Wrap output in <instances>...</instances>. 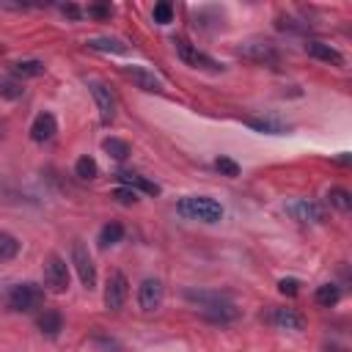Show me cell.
I'll list each match as a JSON object with an SVG mask.
<instances>
[{
    "instance_id": "cell-34",
    "label": "cell",
    "mask_w": 352,
    "mask_h": 352,
    "mask_svg": "<svg viewBox=\"0 0 352 352\" xmlns=\"http://www.w3.org/2000/svg\"><path fill=\"white\" fill-rule=\"evenodd\" d=\"M324 352H346V349L338 346V344H330V346H324Z\"/></svg>"
},
{
    "instance_id": "cell-33",
    "label": "cell",
    "mask_w": 352,
    "mask_h": 352,
    "mask_svg": "<svg viewBox=\"0 0 352 352\" xmlns=\"http://www.w3.org/2000/svg\"><path fill=\"white\" fill-rule=\"evenodd\" d=\"M63 14H69L72 19H80V16H82V11H80L77 6H63Z\"/></svg>"
},
{
    "instance_id": "cell-13",
    "label": "cell",
    "mask_w": 352,
    "mask_h": 352,
    "mask_svg": "<svg viewBox=\"0 0 352 352\" xmlns=\"http://www.w3.org/2000/svg\"><path fill=\"white\" fill-rule=\"evenodd\" d=\"M270 324H275L278 330H302L305 327V316L300 314V311H294V308H272L270 311Z\"/></svg>"
},
{
    "instance_id": "cell-28",
    "label": "cell",
    "mask_w": 352,
    "mask_h": 352,
    "mask_svg": "<svg viewBox=\"0 0 352 352\" xmlns=\"http://www.w3.org/2000/svg\"><path fill=\"white\" fill-rule=\"evenodd\" d=\"M214 168H217L223 176H239V165H236L234 160H228V157H217V160H214Z\"/></svg>"
},
{
    "instance_id": "cell-27",
    "label": "cell",
    "mask_w": 352,
    "mask_h": 352,
    "mask_svg": "<svg viewBox=\"0 0 352 352\" xmlns=\"http://www.w3.org/2000/svg\"><path fill=\"white\" fill-rule=\"evenodd\" d=\"M151 14H154V22H157V25H168V22L173 19V8H170V3H157Z\"/></svg>"
},
{
    "instance_id": "cell-12",
    "label": "cell",
    "mask_w": 352,
    "mask_h": 352,
    "mask_svg": "<svg viewBox=\"0 0 352 352\" xmlns=\"http://www.w3.org/2000/svg\"><path fill=\"white\" fill-rule=\"evenodd\" d=\"M124 72V77H129L140 91H162V80L151 72V69H146V66H124L121 69Z\"/></svg>"
},
{
    "instance_id": "cell-3",
    "label": "cell",
    "mask_w": 352,
    "mask_h": 352,
    "mask_svg": "<svg viewBox=\"0 0 352 352\" xmlns=\"http://www.w3.org/2000/svg\"><path fill=\"white\" fill-rule=\"evenodd\" d=\"M236 55L245 58V60H253V63H264V66H278V63H280V55H278L275 44L267 41V38L242 41V44L236 47Z\"/></svg>"
},
{
    "instance_id": "cell-11",
    "label": "cell",
    "mask_w": 352,
    "mask_h": 352,
    "mask_svg": "<svg viewBox=\"0 0 352 352\" xmlns=\"http://www.w3.org/2000/svg\"><path fill=\"white\" fill-rule=\"evenodd\" d=\"M286 212L300 220V223H322L324 220V209L316 204V201H308V198H297V201H289L286 204Z\"/></svg>"
},
{
    "instance_id": "cell-10",
    "label": "cell",
    "mask_w": 352,
    "mask_h": 352,
    "mask_svg": "<svg viewBox=\"0 0 352 352\" xmlns=\"http://www.w3.org/2000/svg\"><path fill=\"white\" fill-rule=\"evenodd\" d=\"M91 94H94V102H96V107H99L102 124H113V121H116V96H113V91H110L104 82L91 80Z\"/></svg>"
},
{
    "instance_id": "cell-30",
    "label": "cell",
    "mask_w": 352,
    "mask_h": 352,
    "mask_svg": "<svg viewBox=\"0 0 352 352\" xmlns=\"http://www.w3.org/2000/svg\"><path fill=\"white\" fill-rule=\"evenodd\" d=\"M22 94H25V88H22L19 82H11V80L0 82V96H6V99H19Z\"/></svg>"
},
{
    "instance_id": "cell-17",
    "label": "cell",
    "mask_w": 352,
    "mask_h": 352,
    "mask_svg": "<svg viewBox=\"0 0 352 352\" xmlns=\"http://www.w3.org/2000/svg\"><path fill=\"white\" fill-rule=\"evenodd\" d=\"M85 44H88V50H96V52H113V55L126 52V44L121 38H113V36H96V38H88Z\"/></svg>"
},
{
    "instance_id": "cell-14",
    "label": "cell",
    "mask_w": 352,
    "mask_h": 352,
    "mask_svg": "<svg viewBox=\"0 0 352 352\" xmlns=\"http://www.w3.org/2000/svg\"><path fill=\"white\" fill-rule=\"evenodd\" d=\"M55 132H58V121H55L52 113H38V116L33 118V124H30V138H33L36 143L52 140Z\"/></svg>"
},
{
    "instance_id": "cell-29",
    "label": "cell",
    "mask_w": 352,
    "mask_h": 352,
    "mask_svg": "<svg viewBox=\"0 0 352 352\" xmlns=\"http://www.w3.org/2000/svg\"><path fill=\"white\" fill-rule=\"evenodd\" d=\"M113 198H116L118 204H138V198H140V195H138L135 190H129V187H124V184H121V187H116V190H113Z\"/></svg>"
},
{
    "instance_id": "cell-9",
    "label": "cell",
    "mask_w": 352,
    "mask_h": 352,
    "mask_svg": "<svg viewBox=\"0 0 352 352\" xmlns=\"http://www.w3.org/2000/svg\"><path fill=\"white\" fill-rule=\"evenodd\" d=\"M126 294H129V283H126V275L113 270L107 275V283H104V305L110 311H121L124 302H126Z\"/></svg>"
},
{
    "instance_id": "cell-18",
    "label": "cell",
    "mask_w": 352,
    "mask_h": 352,
    "mask_svg": "<svg viewBox=\"0 0 352 352\" xmlns=\"http://www.w3.org/2000/svg\"><path fill=\"white\" fill-rule=\"evenodd\" d=\"M36 324H38V330H41L47 338H58L60 330H63V319H60L58 311H44V314L36 319Z\"/></svg>"
},
{
    "instance_id": "cell-31",
    "label": "cell",
    "mask_w": 352,
    "mask_h": 352,
    "mask_svg": "<svg viewBox=\"0 0 352 352\" xmlns=\"http://www.w3.org/2000/svg\"><path fill=\"white\" fill-rule=\"evenodd\" d=\"M297 286H300V283H297L294 278H283V280H278V292H280V294H286V297H294V294L300 292Z\"/></svg>"
},
{
    "instance_id": "cell-32",
    "label": "cell",
    "mask_w": 352,
    "mask_h": 352,
    "mask_svg": "<svg viewBox=\"0 0 352 352\" xmlns=\"http://www.w3.org/2000/svg\"><path fill=\"white\" fill-rule=\"evenodd\" d=\"M88 14H94V16H110L113 14V6H91Z\"/></svg>"
},
{
    "instance_id": "cell-8",
    "label": "cell",
    "mask_w": 352,
    "mask_h": 352,
    "mask_svg": "<svg viewBox=\"0 0 352 352\" xmlns=\"http://www.w3.org/2000/svg\"><path fill=\"white\" fill-rule=\"evenodd\" d=\"M165 300V286L160 278H143L138 286V305L143 314H154Z\"/></svg>"
},
{
    "instance_id": "cell-4",
    "label": "cell",
    "mask_w": 352,
    "mask_h": 352,
    "mask_svg": "<svg viewBox=\"0 0 352 352\" xmlns=\"http://www.w3.org/2000/svg\"><path fill=\"white\" fill-rule=\"evenodd\" d=\"M173 47H176V55L192 66V69H206V72H223V63H217L214 58H209L206 52H201L195 44H190L184 36H173Z\"/></svg>"
},
{
    "instance_id": "cell-23",
    "label": "cell",
    "mask_w": 352,
    "mask_h": 352,
    "mask_svg": "<svg viewBox=\"0 0 352 352\" xmlns=\"http://www.w3.org/2000/svg\"><path fill=\"white\" fill-rule=\"evenodd\" d=\"M121 236H124V226H121V223H107V226L99 231V248L116 245V242H121Z\"/></svg>"
},
{
    "instance_id": "cell-21",
    "label": "cell",
    "mask_w": 352,
    "mask_h": 352,
    "mask_svg": "<svg viewBox=\"0 0 352 352\" xmlns=\"http://www.w3.org/2000/svg\"><path fill=\"white\" fill-rule=\"evenodd\" d=\"M327 204L333 209H338V212H349L352 209V195H349V190L333 187V190H327Z\"/></svg>"
},
{
    "instance_id": "cell-25",
    "label": "cell",
    "mask_w": 352,
    "mask_h": 352,
    "mask_svg": "<svg viewBox=\"0 0 352 352\" xmlns=\"http://www.w3.org/2000/svg\"><path fill=\"white\" fill-rule=\"evenodd\" d=\"M338 297H341V292H338V286H336V283H322V286L316 289V302H319V305H324V308L336 305V302H338Z\"/></svg>"
},
{
    "instance_id": "cell-7",
    "label": "cell",
    "mask_w": 352,
    "mask_h": 352,
    "mask_svg": "<svg viewBox=\"0 0 352 352\" xmlns=\"http://www.w3.org/2000/svg\"><path fill=\"white\" fill-rule=\"evenodd\" d=\"M44 286L55 294H63L69 289V264L58 253H52L44 261Z\"/></svg>"
},
{
    "instance_id": "cell-1",
    "label": "cell",
    "mask_w": 352,
    "mask_h": 352,
    "mask_svg": "<svg viewBox=\"0 0 352 352\" xmlns=\"http://www.w3.org/2000/svg\"><path fill=\"white\" fill-rule=\"evenodd\" d=\"M184 297H187L190 302H195L198 311H201L206 319H212V322H231V319H236V314H239V311L234 308V302H231L228 297L217 294V292H195V289H187Z\"/></svg>"
},
{
    "instance_id": "cell-2",
    "label": "cell",
    "mask_w": 352,
    "mask_h": 352,
    "mask_svg": "<svg viewBox=\"0 0 352 352\" xmlns=\"http://www.w3.org/2000/svg\"><path fill=\"white\" fill-rule=\"evenodd\" d=\"M179 214L187 220H201V223H217L223 217V206L209 198V195H184L179 201Z\"/></svg>"
},
{
    "instance_id": "cell-22",
    "label": "cell",
    "mask_w": 352,
    "mask_h": 352,
    "mask_svg": "<svg viewBox=\"0 0 352 352\" xmlns=\"http://www.w3.org/2000/svg\"><path fill=\"white\" fill-rule=\"evenodd\" d=\"M102 148H104L107 157H113V160H126V157H129V143L121 140V138H107V140L102 143Z\"/></svg>"
},
{
    "instance_id": "cell-16",
    "label": "cell",
    "mask_w": 352,
    "mask_h": 352,
    "mask_svg": "<svg viewBox=\"0 0 352 352\" xmlns=\"http://www.w3.org/2000/svg\"><path fill=\"white\" fill-rule=\"evenodd\" d=\"M118 176V182L124 184V187H129V190H140V192H146V195H160V184H154V182H148L146 176H140V173H129V170H121V173H116Z\"/></svg>"
},
{
    "instance_id": "cell-19",
    "label": "cell",
    "mask_w": 352,
    "mask_h": 352,
    "mask_svg": "<svg viewBox=\"0 0 352 352\" xmlns=\"http://www.w3.org/2000/svg\"><path fill=\"white\" fill-rule=\"evenodd\" d=\"M44 63L41 60H16L14 66H11V74L14 77H19V80H25V77H38V74H44Z\"/></svg>"
},
{
    "instance_id": "cell-24",
    "label": "cell",
    "mask_w": 352,
    "mask_h": 352,
    "mask_svg": "<svg viewBox=\"0 0 352 352\" xmlns=\"http://www.w3.org/2000/svg\"><path fill=\"white\" fill-rule=\"evenodd\" d=\"M19 253V239L8 231H0V261H8Z\"/></svg>"
},
{
    "instance_id": "cell-20",
    "label": "cell",
    "mask_w": 352,
    "mask_h": 352,
    "mask_svg": "<svg viewBox=\"0 0 352 352\" xmlns=\"http://www.w3.org/2000/svg\"><path fill=\"white\" fill-rule=\"evenodd\" d=\"M245 124L253 126L256 132H267V135H286L289 132V126H283L280 121H272V118H248Z\"/></svg>"
},
{
    "instance_id": "cell-15",
    "label": "cell",
    "mask_w": 352,
    "mask_h": 352,
    "mask_svg": "<svg viewBox=\"0 0 352 352\" xmlns=\"http://www.w3.org/2000/svg\"><path fill=\"white\" fill-rule=\"evenodd\" d=\"M305 52H308L311 58H316V60H324V63H333V66H344V55H341L336 47H330V44H324V41H319V38L305 41Z\"/></svg>"
},
{
    "instance_id": "cell-6",
    "label": "cell",
    "mask_w": 352,
    "mask_h": 352,
    "mask_svg": "<svg viewBox=\"0 0 352 352\" xmlns=\"http://www.w3.org/2000/svg\"><path fill=\"white\" fill-rule=\"evenodd\" d=\"M72 264H74V272H77L80 283L91 292V289L96 286V267H94V258H91L88 248H85L80 239L72 245Z\"/></svg>"
},
{
    "instance_id": "cell-26",
    "label": "cell",
    "mask_w": 352,
    "mask_h": 352,
    "mask_svg": "<svg viewBox=\"0 0 352 352\" xmlns=\"http://www.w3.org/2000/svg\"><path fill=\"white\" fill-rule=\"evenodd\" d=\"M74 173H77L80 179H96L99 165H96V160H91V157H80L77 165H74Z\"/></svg>"
},
{
    "instance_id": "cell-5",
    "label": "cell",
    "mask_w": 352,
    "mask_h": 352,
    "mask_svg": "<svg viewBox=\"0 0 352 352\" xmlns=\"http://www.w3.org/2000/svg\"><path fill=\"white\" fill-rule=\"evenodd\" d=\"M44 302V289L36 283H16L8 292V305L14 311H33Z\"/></svg>"
}]
</instances>
